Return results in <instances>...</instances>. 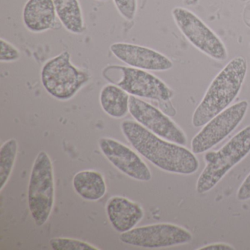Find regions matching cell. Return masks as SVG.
<instances>
[{"instance_id": "18", "label": "cell", "mask_w": 250, "mask_h": 250, "mask_svg": "<svg viewBox=\"0 0 250 250\" xmlns=\"http://www.w3.org/2000/svg\"><path fill=\"white\" fill-rule=\"evenodd\" d=\"M19 145L16 139H9L0 147V191L9 181L18 155Z\"/></svg>"}, {"instance_id": "8", "label": "cell", "mask_w": 250, "mask_h": 250, "mask_svg": "<svg viewBox=\"0 0 250 250\" xmlns=\"http://www.w3.org/2000/svg\"><path fill=\"white\" fill-rule=\"evenodd\" d=\"M248 106L247 101H241L212 118L191 140L192 153H205L226 138L244 119Z\"/></svg>"}, {"instance_id": "10", "label": "cell", "mask_w": 250, "mask_h": 250, "mask_svg": "<svg viewBox=\"0 0 250 250\" xmlns=\"http://www.w3.org/2000/svg\"><path fill=\"white\" fill-rule=\"evenodd\" d=\"M121 74V78L115 84L126 91L130 96L151 99L160 102H169L174 95L160 79L145 70L132 67L114 66Z\"/></svg>"}, {"instance_id": "2", "label": "cell", "mask_w": 250, "mask_h": 250, "mask_svg": "<svg viewBox=\"0 0 250 250\" xmlns=\"http://www.w3.org/2000/svg\"><path fill=\"white\" fill-rule=\"evenodd\" d=\"M247 72V61L244 57H236L227 64L215 77L194 111V127L206 125L230 105L241 90Z\"/></svg>"}, {"instance_id": "25", "label": "cell", "mask_w": 250, "mask_h": 250, "mask_svg": "<svg viewBox=\"0 0 250 250\" xmlns=\"http://www.w3.org/2000/svg\"></svg>"}, {"instance_id": "9", "label": "cell", "mask_w": 250, "mask_h": 250, "mask_svg": "<svg viewBox=\"0 0 250 250\" xmlns=\"http://www.w3.org/2000/svg\"><path fill=\"white\" fill-rule=\"evenodd\" d=\"M129 113L135 121L156 135L181 146L187 145V136L183 130L169 116L153 105L130 96Z\"/></svg>"}, {"instance_id": "11", "label": "cell", "mask_w": 250, "mask_h": 250, "mask_svg": "<svg viewBox=\"0 0 250 250\" xmlns=\"http://www.w3.org/2000/svg\"><path fill=\"white\" fill-rule=\"evenodd\" d=\"M99 147L102 154L120 172L136 181L147 182L152 179L148 166L139 153L115 139H99Z\"/></svg>"}, {"instance_id": "16", "label": "cell", "mask_w": 250, "mask_h": 250, "mask_svg": "<svg viewBox=\"0 0 250 250\" xmlns=\"http://www.w3.org/2000/svg\"><path fill=\"white\" fill-rule=\"evenodd\" d=\"M99 101L104 112L111 118L121 119L129 112V94L116 84L104 86Z\"/></svg>"}, {"instance_id": "13", "label": "cell", "mask_w": 250, "mask_h": 250, "mask_svg": "<svg viewBox=\"0 0 250 250\" xmlns=\"http://www.w3.org/2000/svg\"><path fill=\"white\" fill-rule=\"evenodd\" d=\"M106 213L112 228L120 233L134 229L145 215L139 203L123 196H113L108 200Z\"/></svg>"}, {"instance_id": "14", "label": "cell", "mask_w": 250, "mask_h": 250, "mask_svg": "<svg viewBox=\"0 0 250 250\" xmlns=\"http://www.w3.org/2000/svg\"><path fill=\"white\" fill-rule=\"evenodd\" d=\"M56 16L53 0H28L23 10V22L29 31L43 33L52 28Z\"/></svg>"}, {"instance_id": "5", "label": "cell", "mask_w": 250, "mask_h": 250, "mask_svg": "<svg viewBox=\"0 0 250 250\" xmlns=\"http://www.w3.org/2000/svg\"><path fill=\"white\" fill-rule=\"evenodd\" d=\"M90 79L87 71L73 65L71 55L66 51L45 62L41 72V80L46 91L63 102L72 99Z\"/></svg>"}, {"instance_id": "4", "label": "cell", "mask_w": 250, "mask_h": 250, "mask_svg": "<svg viewBox=\"0 0 250 250\" xmlns=\"http://www.w3.org/2000/svg\"><path fill=\"white\" fill-rule=\"evenodd\" d=\"M55 199L53 164L49 154L42 150L33 162L27 189L29 210L37 226H43L49 220Z\"/></svg>"}, {"instance_id": "15", "label": "cell", "mask_w": 250, "mask_h": 250, "mask_svg": "<svg viewBox=\"0 0 250 250\" xmlns=\"http://www.w3.org/2000/svg\"><path fill=\"white\" fill-rule=\"evenodd\" d=\"M72 185L75 192L87 201H99L106 193L104 177L93 169H84L74 175Z\"/></svg>"}, {"instance_id": "20", "label": "cell", "mask_w": 250, "mask_h": 250, "mask_svg": "<svg viewBox=\"0 0 250 250\" xmlns=\"http://www.w3.org/2000/svg\"><path fill=\"white\" fill-rule=\"evenodd\" d=\"M117 10L127 21H131L135 17L137 9V0H113Z\"/></svg>"}, {"instance_id": "19", "label": "cell", "mask_w": 250, "mask_h": 250, "mask_svg": "<svg viewBox=\"0 0 250 250\" xmlns=\"http://www.w3.org/2000/svg\"><path fill=\"white\" fill-rule=\"evenodd\" d=\"M49 244L54 250H99L96 246L82 241L71 238H51Z\"/></svg>"}, {"instance_id": "3", "label": "cell", "mask_w": 250, "mask_h": 250, "mask_svg": "<svg viewBox=\"0 0 250 250\" xmlns=\"http://www.w3.org/2000/svg\"><path fill=\"white\" fill-rule=\"evenodd\" d=\"M250 152V125L235 134L217 151L208 152L204 156L206 167L196 184L199 194H204L214 188L237 164Z\"/></svg>"}, {"instance_id": "12", "label": "cell", "mask_w": 250, "mask_h": 250, "mask_svg": "<svg viewBox=\"0 0 250 250\" xmlns=\"http://www.w3.org/2000/svg\"><path fill=\"white\" fill-rule=\"evenodd\" d=\"M114 56L132 68L145 71H165L173 67L172 61L160 52L150 48L128 43L110 46Z\"/></svg>"}, {"instance_id": "1", "label": "cell", "mask_w": 250, "mask_h": 250, "mask_svg": "<svg viewBox=\"0 0 250 250\" xmlns=\"http://www.w3.org/2000/svg\"><path fill=\"white\" fill-rule=\"evenodd\" d=\"M121 130L134 150L154 166L171 173L191 175L200 167L192 151L153 134L137 121L121 123Z\"/></svg>"}, {"instance_id": "7", "label": "cell", "mask_w": 250, "mask_h": 250, "mask_svg": "<svg viewBox=\"0 0 250 250\" xmlns=\"http://www.w3.org/2000/svg\"><path fill=\"white\" fill-rule=\"evenodd\" d=\"M120 241L133 247L159 249L174 247L191 242L192 235L178 225L158 223L134 228L121 233Z\"/></svg>"}, {"instance_id": "17", "label": "cell", "mask_w": 250, "mask_h": 250, "mask_svg": "<svg viewBox=\"0 0 250 250\" xmlns=\"http://www.w3.org/2000/svg\"><path fill=\"white\" fill-rule=\"evenodd\" d=\"M57 15L70 33L81 34L84 31L83 11L78 0H53Z\"/></svg>"}, {"instance_id": "23", "label": "cell", "mask_w": 250, "mask_h": 250, "mask_svg": "<svg viewBox=\"0 0 250 250\" xmlns=\"http://www.w3.org/2000/svg\"><path fill=\"white\" fill-rule=\"evenodd\" d=\"M200 250H232L235 248L229 244H223V243H216V244H210L205 246L199 249Z\"/></svg>"}, {"instance_id": "21", "label": "cell", "mask_w": 250, "mask_h": 250, "mask_svg": "<svg viewBox=\"0 0 250 250\" xmlns=\"http://www.w3.org/2000/svg\"><path fill=\"white\" fill-rule=\"evenodd\" d=\"M0 43H1V53H0L1 62H13L20 59V51L14 45L2 39L0 40Z\"/></svg>"}, {"instance_id": "24", "label": "cell", "mask_w": 250, "mask_h": 250, "mask_svg": "<svg viewBox=\"0 0 250 250\" xmlns=\"http://www.w3.org/2000/svg\"><path fill=\"white\" fill-rule=\"evenodd\" d=\"M99 1H102V2H106L108 0H99Z\"/></svg>"}, {"instance_id": "6", "label": "cell", "mask_w": 250, "mask_h": 250, "mask_svg": "<svg viewBox=\"0 0 250 250\" xmlns=\"http://www.w3.org/2000/svg\"><path fill=\"white\" fill-rule=\"evenodd\" d=\"M172 15L177 27L194 47L216 61H224L228 58L223 42L195 14L176 7L172 10Z\"/></svg>"}, {"instance_id": "22", "label": "cell", "mask_w": 250, "mask_h": 250, "mask_svg": "<svg viewBox=\"0 0 250 250\" xmlns=\"http://www.w3.org/2000/svg\"><path fill=\"white\" fill-rule=\"evenodd\" d=\"M237 198L240 201L250 200V173L247 175L237 191Z\"/></svg>"}]
</instances>
